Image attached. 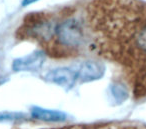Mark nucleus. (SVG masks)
<instances>
[{"label": "nucleus", "mask_w": 146, "mask_h": 129, "mask_svg": "<svg viewBox=\"0 0 146 129\" xmlns=\"http://www.w3.org/2000/svg\"><path fill=\"white\" fill-rule=\"evenodd\" d=\"M104 71V66L98 61H85L80 65L77 71V82L85 83L98 80L103 76Z\"/></svg>", "instance_id": "5"}, {"label": "nucleus", "mask_w": 146, "mask_h": 129, "mask_svg": "<svg viewBox=\"0 0 146 129\" xmlns=\"http://www.w3.org/2000/svg\"><path fill=\"white\" fill-rule=\"evenodd\" d=\"M45 81L53 83L69 90L77 82V72L67 67H59L49 70L44 76Z\"/></svg>", "instance_id": "3"}, {"label": "nucleus", "mask_w": 146, "mask_h": 129, "mask_svg": "<svg viewBox=\"0 0 146 129\" xmlns=\"http://www.w3.org/2000/svg\"><path fill=\"white\" fill-rule=\"evenodd\" d=\"M47 55L42 50H36L21 58H16L12 62V69L15 72L36 71L42 67Z\"/></svg>", "instance_id": "4"}, {"label": "nucleus", "mask_w": 146, "mask_h": 129, "mask_svg": "<svg viewBox=\"0 0 146 129\" xmlns=\"http://www.w3.org/2000/svg\"><path fill=\"white\" fill-rule=\"evenodd\" d=\"M37 1H38V0H23V1H22V6H28V5L37 2Z\"/></svg>", "instance_id": "9"}, {"label": "nucleus", "mask_w": 146, "mask_h": 129, "mask_svg": "<svg viewBox=\"0 0 146 129\" xmlns=\"http://www.w3.org/2000/svg\"><path fill=\"white\" fill-rule=\"evenodd\" d=\"M111 93L118 103L123 102L128 97V90L125 85L122 83H113L111 86Z\"/></svg>", "instance_id": "7"}, {"label": "nucleus", "mask_w": 146, "mask_h": 129, "mask_svg": "<svg viewBox=\"0 0 146 129\" xmlns=\"http://www.w3.org/2000/svg\"><path fill=\"white\" fill-rule=\"evenodd\" d=\"M16 37L36 43L47 57L59 60L78 57L88 42L84 25L77 18L57 19L44 12L29 13L17 30Z\"/></svg>", "instance_id": "2"}, {"label": "nucleus", "mask_w": 146, "mask_h": 129, "mask_svg": "<svg viewBox=\"0 0 146 129\" xmlns=\"http://www.w3.org/2000/svg\"><path fill=\"white\" fill-rule=\"evenodd\" d=\"M91 43L119 67L133 97H146V2L94 0L87 9Z\"/></svg>", "instance_id": "1"}, {"label": "nucleus", "mask_w": 146, "mask_h": 129, "mask_svg": "<svg viewBox=\"0 0 146 129\" xmlns=\"http://www.w3.org/2000/svg\"><path fill=\"white\" fill-rule=\"evenodd\" d=\"M25 115L21 113H12V112H2L0 113V122H10L20 119H24Z\"/></svg>", "instance_id": "8"}, {"label": "nucleus", "mask_w": 146, "mask_h": 129, "mask_svg": "<svg viewBox=\"0 0 146 129\" xmlns=\"http://www.w3.org/2000/svg\"><path fill=\"white\" fill-rule=\"evenodd\" d=\"M31 115L35 119L45 122H62L67 118V115L60 111L43 109L40 107H33L31 109Z\"/></svg>", "instance_id": "6"}]
</instances>
